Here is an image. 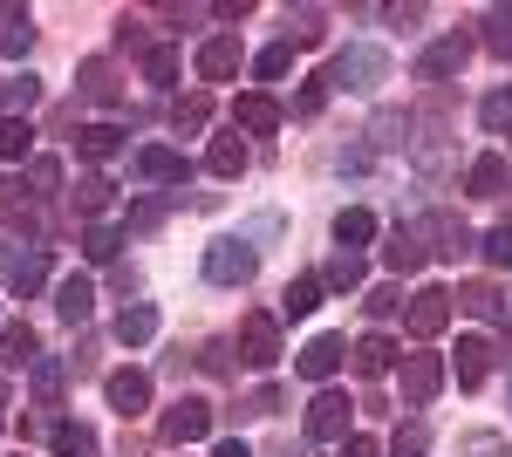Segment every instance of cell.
<instances>
[{
  "label": "cell",
  "mask_w": 512,
  "mask_h": 457,
  "mask_svg": "<svg viewBox=\"0 0 512 457\" xmlns=\"http://www.w3.org/2000/svg\"><path fill=\"white\" fill-rule=\"evenodd\" d=\"M321 82H328V89H355V96H376V89L390 82V55L369 48V41H355V48L335 55V69H328Z\"/></svg>",
  "instance_id": "1"
},
{
  "label": "cell",
  "mask_w": 512,
  "mask_h": 457,
  "mask_svg": "<svg viewBox=\"0 0 512 457\" xmlns=\"http://www.w3.org/2000/svg\"><path fill=\"white\" fill-rule=\"evenodd\" d=\"M253 267H260V253H253L246 239H212V246H205V280H212V287H246Z\"/></svg>",
  "instance_id": "2"
},
{
  "label": "cell",
  "mask_w": 512,
  "mask_h": 457,
  "mask_svg": "<svg viewBox=\"0 0 512 457\" xmlns=\"http://www.w3.org/2000/svg\"><path fill=\"white\" fill-rule=\"evenodd\" d=\"M239 362H246V369H274L280 362V321L267 307H253V314L239 321Z\"/></svg>",
  "instance_id": "3"
},
{
  "label": "cell",
  "mask_w": 512,
  "mask_h": 457,
  "mask_svg": "<svg viewBox=\"0 0 512 457\" xmlns=\"http://www.w3.org/2000/svg\"><path fill=\"white\" fill-rule=\"evenodd\" d=\"M205 430H212V403H205V396H178V403L158 417V437H164V444H198Z\"/></svg>",
  "instance_id": "4"
},
{
  "label": "cell",
  "mask_w": 512,
  "mask_h": 457,
  "mask_svg": "<svg viewBox=\"0 0 512 457\" xmlns=\"http://www.w3.org/2000/svg\"><path fill=\"white\" fill-rule=\"evenodd\" d=\"M472 62V35H437L424 55H417V82H451Z\"/></svg>",
  "instance_id": "5"
},
{
  "label": "cell",
  "mask_w": 512,
  "mask_h": 457,
  "mask_svg": "<svg viewBox=\"0 0 512 457\" xmlns=\"http://www.w3.org/2000/svg\"><path fill=\"white\" fill-rule=\"evenodd\" d=\"M308 437L315 444H342L349 437V396L342 389H321L315 403H308Z\"/></svg>",
  "instance_id": "6"
},
{
  "label": "cell",
  "mask_w": 512,
  "mask_h": 457,
  "mask_svg": "<svg viewBox=\"0 0 512 457\" xmlns=\"http://www.w3.org/2000/svg\"><path fill=\"white\" fill-rule=\"evenodd\" d=\"M403 321H410V335H417V342H437V335L451 328V294H444V287H424V294L410 301Z\"/></svg>",
  "instance_id": "7"
},
{
  "label": "cell",
  "mask_w": 512,
  "mask_h": 457,
  "mask_svg": "<svg viewBox=\"0 0 512 457\" xmlns=\"http://www.w3.org/2000/svg\"><path fill=\"white\" fill-rule=\"evenodd\" d=\"M437 389H444V362H437V355H403V403L424 410Z\"/></svg>",
  "instance_id": "8"
},
{
  "label": "cell",
  "mask_w": 512,
  "mask_h": 457,
  "mask_svg": "<svg viewBox=\"0 0 512 457\" xmlns=\"http://www.w3.org/2000/svg\"><path fill=\"white\" fill-rule=\"evenodd\" d=\"M233 130H246V137H274L280 130V103L267 96V89H246L233 103Z\"/></svg>",
  "instance_id": "9"
},
{
  "label": "cell",
  "mask_w": 512,
  "mask_h": 457,
  "mask_svg": "<svg viewBox=\"0 0 512 457\" xmlns=\"http://www.w3.org/2000/svg\"><path fill=\"white\" fill-rule=\"evenodd\" d=\"M137 178H151V185H185L192 164H185V151H171V144H144V151H137Z\"/></svg>",
  "instance_id": "10"
},
{
  "label": "cell",
  "mask_w": 512,
  "mask_h": 457,
  "mask_svg": "<svg viewBox=\"0 0 512 457\" xmlns=\"http://www.w3.org/2000/svg\"><path fill=\"white\" fill-rule=\"evenodd\" d=\"M103 396H110L117 417H137V410H151V376L144 369H117V376L103 382Z\"/></svg>",
  "instance_id": "11"
},
{
  "label": "cell",
  "mask_w": 512,
  "mask_h": 457,
  "mask_svg": "<svg viewBox=\"0 0 512 457\" xmlns=\"http://www.w3.org/2000/svg\"><path fill=\"white\" fill-rule=\"evenodd\" d=\"M417 239H437V253H444V260L472 253V226H465V219H451V212H431V219H417Z\"/></svg>",
  "instance_id": "12"
},
{
  "label": "cell",
  "mask_w": 512,
  "mask_h": 457,
  "mask_svg": "<svg viewBox=\"0 0 512 457\" xmlns=\"http://www.w3.org/2000/svg\"><path fill=\"white\" fill-rule=\"evenodd\" d=\"M239 76V41L233 35H212L198 48V82H233Z\"/></svg>",
  "instance_id": "13"
},
{
  "label": "cell",
  "mask_w": 512,
  "mask_h": 457,
  "mask_svg": "<svg viewBox=\"0 0 512 457\" xmlns=\"http://www.w3.org/2000/svg\"><path fill=\"white\" fill-rule=\"evenodd\" d=\"M342 355H349V342H342V335H315V342L301 348V376H308V382H328L335 369H342Z\"/></svg>",
  "instance_id": "14"
},
{
  "label": "cell",
  "mask_w": 512,
  "mask_h": 457,
  "mask_svg": "<svg viewBox=\"0 0 512 457\" xmlns=\"http://www.w3.org/2000/svg\"><path fill=\"white\" fill-rule=\"evenodd\" d=\"M35 328H28V321H7V328H0V369H35L41 355H35Z\"/></svg>",
  "instance_id": "15"
},
{
  "label": "cell",
  "mask_w": 512,
  "mask_h": 457,
  "mask_svg": "<svg viewBox=\"0 0 512 457\" xmlns=\"http://www.w3.org/2000/svg\"><path fill=\"white\" fill-rule=\"evenodd\" d=\"M383 267L390 273H417L424 267V239H417V226H396L390 239H383Z\"/></svg>",
  "instance_id": "16"
},
{
  "label": "cell",
  "mask_w": 512,
  "mask_h": 457,
  "mask_svg": "<svg viewBox=\"0 0 512 457\" xmlns=\"http://www.w3.org/2000/svg\"><path fill=\"white\" fill-rule=\"evenodd\" d=\"M89 307H96V287H89L82 273L55 280V314H62V321H89Z\"/></svg>",
  "instance_id": "17"
},
{
  "label": "cell",
  "mask_w": 512,
  "mask_h": 457,
  "mask_svg": "<svg viewBox=\"0 0 512 457\" xmlns=\"http://www.w3.org/2000/svg\"><path fill=\"white\" fill-rule=\"evenodd\" d=\"M506 178H512V171H506V157H499V151H485V157L472 164V171H465V191H472V198H499V191H506Z\"/></svg>",
  "instance_id": "18"
},
{
  "label": "cell",
  "mask_w": 512,
  "mask_h": 457,
  "mask_svg": "<svg viewBox=\"0 0 512 457\" xmlns=\"http://www.w3.org/2000/svg\"><path fill=\"white\" fill-rule=\"evenodd\" d=\"M76 89L89 96V103H117V69H110L103 55H89V62L76 69Z\"/></svg>",
  "instance_id": "19"
},
{
  "label": "cell",
  "mask_w": 512,
  "mask_h": 457,
  "mask_svg": "<svg viewBox=\"0 0 512 457\" xmlns=\"http://www.w3.org/2000/svg\"><path fill=\"white\" fill-rule=\"evenodd\" d=\"M151 335H158V307H151V301H137V307H123V314H117V342L123 348H144Z\"/></svg>",
  "instance_id": "20"
},
{
  "label": "cell",
  "mask_w": 512,
  "mask_h": 457,
  "mask_svg": "<svg viewBox=\"0 0 512 457\" xmlns=\"http://www.w3.org/2000/svg\"><path fill=\"white\" fill-rule=\"evenodd\" d=\"M349 355H355V376H369V382H376V376H390V362H396L390 335H362V342H355Z\"/></svg>",
  "instance_id": "21"
},
{
  "label": "cell",
  "mask_w": 512,
  "mask_h": 457,
  "mask_svg": "<svg viewBox=\"0 0 512 457\" xmlns=\"http://www.w3.org/2000/svg\"><path fill=\"white\" fill-rule=\"evenodd\" d=\"M321 294H328V287H321V273H301V280H287L280 314H287V321H301V314H315V307H321Z\"/></svg>",
  "instance_id": "22"
},
{
  "label": "cell",
  "mask_w": 512,
  "mask_h": 457,
  "mask_svg": "<svg viewBox=\"0 0 512 457\" xmlns=\"http://www.w3.org/2000/svg\"><path fill=\"white\" fill-rule=\"evenodd\" d=\"M485 376H492V342L465 335V342H458V382H465V389H478Z\"/></svg>",
  "instance_id": "23"
},
{
  "label": "cell",
  "mask_w": 512,
  "mask_h": 457,
  "mask_svg": "<svg viewBox=\"0 0 512 457\" xmlns=\"http://www.w3.org/2000/svg\"><path fill=\"white\" fill-rule=\"evenodd\" d=\"M110 191H117V185H110L103 171H82V178H76V212H82V219H103V212H110Z\"/></svg>",
  "instance_id": "24"
},
{
  "label": "cell",
  "mask_w": 512,
  "mask_h": 457,
  "mask_svg": "<svg viewBox=\"0 0 512 457\" xmlns=\"http://www.w3.org/2000/svg\"><path fill=\"white\" fill-rule=\"evenodd\" d=\"M458 307L478 314V321H499V314H506V294H499L492 280H472V287H458Z\"/></svg>",
  "instance_id": "25"
},
{
  "label": "cell",
  "mask_w": 512,
  "mask_h": 457,
  "mask_svg": "<svg viewBox=\"0 0 512 457\" xmlns=\"http://www.w3.org/2000/svg\"><path fill=\"white\" fill-rule=\"evenodd\" d=\"M205 164H212V178H239V171H246V144H239V130H226V137H212V151H205Z\"/></svg>",
  "instance_id": "26"
},
{
  "label": "cell",
  "mask_w": 512,
  "mask_h": 457,
  "mask_svg": "<svg viewBox=\"0 0 512 457\" xmlns=\"http://www.w3.org/2000/svg\"><path fill=\"white\" fill-rule=\"evenodd\" d=\"M335 239H342V253H355V246H369V239H376V212H362V205H349V212H335Z\"/></svg>",
  "instance_id": "27"
},
{
  "label": "cell",
  "mask_w": 512,
  "mask_h": 457,
  "mask_svg": "<svg viewBox=\"0 0 512 457\" xmlns=\"http://www.w3.org/2000/svg\"><path fill=\"white\" fill-rule=\"evenodd\" d=\"M76 144H82V157H96V164H103V157L123 151V130H117V123H89V130H76Z\"/></svg>",
  "instance_id": "28"
},
{
  "label": "cell",
  "mask_w": 512,
  "mask_h": 457,
  "mask_svg": "<svg viewBox=\"0 0 512 457\" xmlns=\"http://www.w3.org/2000/svg\"><path fill=\"white\" fill-rule=\"evenodd\" d=\"M7 287H14V294H21V301H28V294H35V287H48V253H28V260H14V273H7Z\"/></svg>",
  "instance_id": "29"
},
{
  "label": "cell",
  "mask_w": 512,
  "mask_h": 457,
  "mask_svg": "<svg viewBox=\"0 0 512 457\" xmlns=\"http://www.w3.org/2000/svg\"><path fill=\"white\" fill-rule=\"evenodd\" d=\"M28 151H35V130H28V116H0V157H7V164H21Z\"/></svg>",
  "instance_id": "30"
},
{
  "label": "cell",
  "mask_w": 512,
  "mask_h": 457,
  "mask_svg": "<svg viewBox=\"0 0 512 457\" xmlns=\"http://www.w3.org/2000/svg\"><path fill=\"white\" fill-rule=\"evenodd\" d=\"M369 144H376V151H396V144H410V116H403V110H383L376 123H369Z\"/></svg>",
  "instance_id": "31"
},
{
  "label": "cell",
  "mask_w": 512,
  "mask_h": 457,
  "mask_svg": "<svg viewBox=\"0 0 512 457\" xmlns=\"http://www.w3.org/2000/svg\"><path fill=\"white\" fill-rule=\"evenodd\" d=\"M321 287H328V294H355V287H362V260H355V253H335L328 273H321Z\"/></svg>",
  "instance_id": "32"
},
{
  "label": "cell",
  "mask_w": 512,
  "mask_h": 457,
  "mask_svg": "<svg viewBox=\"0 0 512 457\" xmlns=\"http://www.w3.org/2000/svg\"><path fill=\"white\" fill-rule=\"evenodd\" d=\"M287 69H294V41H274V48L253 55V76H260V82H280Z\"/></svg>",
  "instance_id": "33"
},
{
  "label": "cell",
  "mask_w": 512,
  "mask_h": 457,
  "mask_svg": "<svg viewBox=\"0 0 512 457\" xmlns=\"http://www.w3.org/2000/svg\"><path fill=\"white\" fill-rule=\"evenodd\" d=\"M117 246H123V232H117V226H103V219L82 232V253H89L96 267H103V260H117Z\"/></svg>",
  "instance_id": "34"
},
{
  "label": "cell",
  "mask_w": 512,
  "mask_h": 457,
  "mask_svg": "<svg viewBox=\"0 0 512 457\" xmlns=\"http://www.w3.org/2000/svg\"><path fill=\"white\" fill-rule=\"evenodd\" d=\"M48 444H55L62 457H82V451H96V437H89V423H55V430H48Z\"/></svg>",
  "instance_id": "35"
},
{
  "label": "cell",
  "mask_w": 512,
  "mask_h": 457,
  "mask_svg": "<svg viewBox=\"0 0 512 457\" xmlns=\"http://www.w3.org/2000/svg\"><path fill=\"white\" fill-rule=\"evenodd\" d=\"M321 35H328V28H321V7H294V14H287V41H301V48H315Z\"/></svg>",
  "instance_id": "36"
},
{
  "label": "cell",
  "mask_w": 512,
  "mask_h": 457,
  "mask_svg": "<svg viewBox=\"0 0 512 457\" xmlns=\"http://www.w3.org/2000/svg\"><path fill=\"white\" fill-rule=\"evenodd\" d=\"M0 226H35L28 219V191L14 185V178H0Z\"/></svg>",
  "instance_id": "37"
},
{
  "label": "cell",
  "mask_w": 512,
  "mask_h": 457,
  "mask_svg": "<svg viewBox=\"0 0 512 457\" xmlns=\"http://www.w3.org/2000/svg\"><path fill=\"white\" fill-rule=\"evenodd\" d=\"M35 96H41V82L21 76V82H7V89H0V110H7V116H28V110H35Z\"/></svg>",
  "instance_id": "38"
},
{
  "label": "cell",
  "mask_w": 512,
  "mask_h": 457,
  "mask_svg": "<svg viewBox=\"0 0 512 457\" xmlns=\"http://www.w3.org/2000/svg\"><path fill=\"white\" fill-rule=\"evenodd\" d=\"M144 82L171 89V82H178V48H151V55H144Z\"/></svg>",
  "instance_id": "39"
},
{
  "label": "cell",
  "mask_w": 512,
  "mask_h": 457,
  "mask_svg": "<svg viewBox=\"0 0 512 457\" xmlns=\"http://www.w3.org/2000/svg\"><path fill=\"white\" fill-rule=\"evenodd\" d=\"M485 48L492 55H512V7H492L485 14Z\"/></svg>",
  "instance_id": "40"
},
{
  "label": "cell",
  "mask_w": 512,
  "mask_h": 457,
  "mask_svg": "<svg viewBox=\"0 0 512 457\" xmlns=\"http://www.w3.org/2000/svg\"><path fill=\"white\" fill-rule=\"evenodd\" d=\"M28 41H35V21H28V14H14V21H7V35H0V55H28Z\"/></svg>",
  "instance_id": "41"
},
{
  "label": "cell",
  "mask_w": 512,
  "mask_h": 457,
  "mask_svg": "<svg viewBox=\"0 0 512 457\" xmlns=\"http://www.w3.org/2000/svg\"><path fill=\"white\" fill-rule=\"evenodd\" d=\"M28 376H35V396H41V403H55V396H62V362H35Z\"/></svg>",
  "instance_id": "42"
},
{
  "label": "cell",
  "mask_w": 512,
  "mask_h": 457,
  "mask_svg": "<svg viewBox=\"0 0 512 457\" xmlns=\"http://www.w3.org/2000/svg\"><path fill=\"white\" fill-rule=\"evenodd\" d=\"M478 253H485L492 267H512V226H492V232H485V246H478Z\"/></svg>",
  "instance_id": "43"
},
{
  "label": "cell",
  "mask_w": 512,
  "mask_h": 457,
  "mask_svg": "<svg viewBox=\"0 0 512 457\" xmlns=\"http://www.w3.org/2000/svg\"><path fill=\"white\" fill-rule=\"evenodd\" d=\"M28 185H35V191H55V185H62V164H55V157H35V164H28Z\"/></svg>",
  "instance_id": "44"
},
{
  "label": "cell",
  "mask_w": 512,
  "mask_h": 457,
  "mask_svg": "<svg viewBox=\"0 0 512 457\" xmlns=\"http://www.w3.org/2000/svg\"><path fill=\"white\" fill-rule=\"evenodd\" d=\"M205 116H212V103L205 96H185L178 103V130H205Z\"/></svg>",
  "instance_id": "45"
},
{
  "label": "cell",
  "mask_w": 512,
  "mask_h": 457,
  "mask_svg": "<svg viewBox=\"0 0 512 457\" xmlns=\"http://www.w3.org/2000/svg\"><path fill=\"white\" fill-rule=\"evenodd\" d=\"M280 410V389H253L246 403H239V417H274Z\"/></svg>",
  "instance_id": "46"
},
{
  "label": "cell",
  "mask_w": 512,
  "mask_h": 457,
  "mask_svg": "<svg viewBox=\"0 0 512 457\" xmlns=\"http://www.w3.org/2000/svg\"><path fill=\"white\" fill-rule=\"evenodd\" d=\"M158 226H164V205H158V198H144V205L130 212V232H158Z\"/></svg>",
  "instance_id": "47"
},
{
  "label": "cell",
  "mask_w": 512,
  "mask_h": 457,
  "mask_svg": "<svg viewBox=\"0 0 512 457\" xmlns=\"http://www.w3.org/2000/svg\"><path fill=\"white\" fill-rule=\"evenodd\" d=\"M424 444H431V437H424V423H410V430H396V457H424Z\"/></svg>",
  "instance_id": "48"
},
{
  "label": "cell",
  "mask_w": 512,
  "mask_h": 457,
  "mask_svg": "<svg viewBox=\"0 0 512 457\" xmlns=\"http://www.w3.org/2000/svg\"><path fill=\"white\" fill-rule=\"evenodd\" d=\"M465 457H506V444L492 430H478V437H465Z\"/></svg>",
  "instance_id": "49"
},
{
  "label": "cell",
  "mask_w": 512,
  "mask_h": 457,
  "mask_svg": "<svg viewBox=\"0 0 512 457\" xmlns=\"http://www.w3.org/2000/svg\"><path fill=\"white\" fill-rule=\"evenodd\" d=\"M321 103H328V82H308V89H301V96H294V110H301V116H315Z\"/></svg>",
  "instance_id": "50"
},
{
  "label": "cell",
  "mask_w": 512,
  "mask_h": 457,
  "mask_svg": "<svg viewBox=\"0 0 512 457\" xmlns=\"http://www.w3.org/2000/svg\"><path fill=\"white\" fill-rule=\"evenodd\" d=\"M512 123V96H492V103H485V130H506Z\"/></svg>",
  "instance_id": "51"
},
{
  "label": "cell",
  "mask_w": 512,
  "mask_h": 457,
  "mask_svg": "<svg viewBox=\"0 0 512 457\" xmlns=\"http://www.w3.org/2000/svg\"><path fill=\"white\" fill-rule=\"evenodd\" d=\"M396 307H403V294H396V287H376V294H369V314H376V321H383V314H396Z\"/></svg>",
  "instance_id": "52"
},
{
  "label": "cell",
  "mask_w": 512,
  "mask_h": 457,
  "mask_svg": "<svg viewBox=\"0 0 512 457\" xmlns=\"http://www.w3.org/2000/svg\"><path fill=\"white\" fill-rule=\"evenodd\" d=\"M335 457H383V444H376V437H342Z\"/></svg>",
  "instance_id": "53"
},
{
  "label": "cell",
  "mask_w": 512,
  "mask_h": 457,
  "mask_svg": "<svg viewBox=\"0 0 512 457\" xmlns=\"http://www.w3.org/2000/svg\"><path fill=\"white\" fill-rule=\"evenodd\" d=\"M198 369H212V376H219V369H226V342H205V348H198Z\"/></svg>",
  "instance_id": "54"
},
{
  "label": "cell",
  "mask_w": 512,
  "mask_h": 457,
  "mask_svg": "<svg viewBox=\"0 0 512 457\" xmlns=\"http://www.w3.org/2000/svg\"><path fill=\"white\" fill-rule=\"evenodd\" d=\"M212 457H253V451H246L239 437H226V444H219V451H212Z\"/></svg>",
  "instance_id": "55"
},
{
  "label": "cell",
  "mask_w": 512,
  "mask_h": 457,
  "mask_svg": "<svg viewBox=\"0 0 512 457\" xmlns=\"http://www.w3.org/2000/svg\"><path fill=\"white\" fill-rule=\"evenodd\" d=\"M7 273H14V260H7V246H0V280H7Z\"/></svg>",
  "instance_id": "56"
},
{
  "label": "cell",
  "mask_w": 512,
  "mask_h": 457,
  "mask_svg": "<svg viewBox=\"0 0 512 457\" xmlns=\"http://www.w3.org/2000/svg\"><path fill=\"white\" fill-rule=\"evenodd\" d=\"M0 410H7V376H0Z\"/></svg>",
  "instance_id": "57"
},
{
  "label": "cell",
  "mask_w": 512,
  "mask_h": 457,
  "mask_svg": "<svg viewBox=\"0 0 512 457\" xmlns=\"http://www.w3.org/2000/svg\"><path fill=\"white\" fill-rule=\"evenodd\" d=\"M0 21H14V7H0Z\"/></svg>",
  "instance_id": "58"
}]
</instances>
